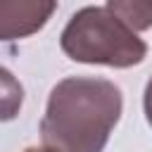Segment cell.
Masks as SVG:
<instances>
[{"label":"cell","mask_w":152,"mask_h":152,"mask_svg":"<svg viewBox=\"0 0 152 152\" xmlns=\"http://www.w3.org/2000/svg\"><path fill=\"white\" fill-rule=\"evenodd\" d=\"M121 116V93L107 78L69 76L59 81L40 121L50 152H102Z\"/></svg>","instance_id":"1"},{"label":"cell","mask_w":152,"mask_h":152,"mask_svg":"<svg viewBox=\"0 0 152 152\" xmlns=\"http://www.w3.org/2000/svg\"><path fill=\"white\" fill-rule=\"evenodd\" d=\"M59 45L74 62L119 69L140 64L147 52V45L135 36V31L107 5L83 7L76 12L64 26Z\"/></svg>","instance_id":"2"},{"label":"cell","mask_w":152,"mask_h":152,"mask_svg":"<svg viewBox=\"0 0 152 152\" xmlns=\"http://www.w3.org/2000/svg\"><path fill=\"white\" fill-rule=\"evenodd\" d=\"M55 7H57L55 2H40V0L0 2V36L5 40H12V38H24V36L38 31L50 19Z\"/></svg>","instance_id":"3"},{"label":"cell","mask_w":152,"mask_h":152,"mask_svg":"<svg viewBox=\"0 0 152 152\" xmlns=\"http://www.w3.org/2000/svg\"><path fill=\"white\" fill-rule=\"evenodd\" d=\"M107 7L112 12H116L133 31H145L152 26V0H112L107 2Z\"/></svg>","instance_id":"4"},{"label":"cell","mask_w":152,"mask_h":152,"mask_svg":"<svg viewBox=\"0 0 152 152\" xmlns=\"http://www.w3.org/2000/svg\"><path fill=\"white\" fill-rule=\"evenodd\" d=\"M24 152H50V150H45V147H28V150H24Z\"/></svg>","instance_id":"5"}]
</instances>
